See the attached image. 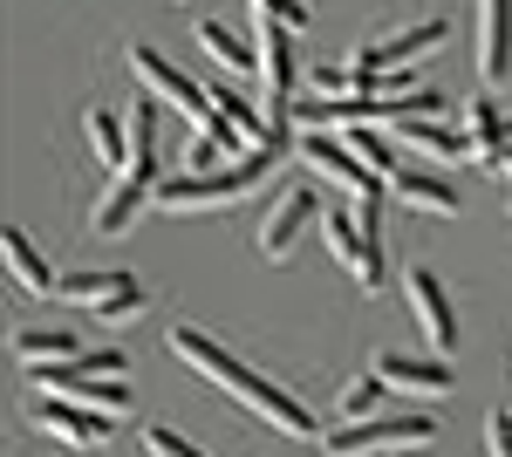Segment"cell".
Returning a JSON list of instances; mask_svg holds the SVG:
<instances>
[{
    "label": "cell",
    "mask_w": 512,
    "mask_h": 457,
    "mask_svg": "<svg viewBox=\"0 0 512 457\" xmlns=\"http://www.w3.org/2000/svg\"><path fill=\"white\" fill-rule=\"evenodd\" d=\"M280 157H287V123H274V144H260V151L233 157L226 171H205V178H192V171H171L158 185V212H219V205H233V198H246V191L260 185L267 171H274Z\"/></svg>",
    "instance_id": "6da1fadb"
},
{
    "label": "cell",
    "mask_w": 512,
    "mask_h": 457,
    "mask_svg": "<svg viewBox=\"0 0 512 457\" xmlns=\"http://www.w3.org/2000/svg\"><path fill=\"white\" fill-rule=\"evenodd\" d=\"M444 41H451V21H444V14H431V21L390 28V35H376L369 48H355V82H362V96H376V89H383V76L410 69V62H424V55H431V48H444Z\"/></svg>",
    "instance_id": "7a4b0ae2"
},
{
    "label": "cell",
    "mask_w": 512,
    "mask_h": 457,
    "mask_svg": "<svg viewBox=\"0 0 512 457\" xmlns=\"http://www.w3.org/2000/svg\"><path fill=\"white\" fill-rule=\"evenodd\" d=\"M424 437H437V417L424 410H410V417H369V423H342V430H328L321 437V451L328 457H369V451H417Z\"/></svg>",
    "instance_id": "3957f363"
},
{
    "label": "cell",
    "mask_w": 512,
    "mask_h": 457,
    "mask_svg": "<svg viewBox=\"0 0 512 457\" xmlns=\"http://www.w3.org/2000/svg\"><path fill=\"white\" fill-rule=\"evenodd\" d=\"M403 301H410V314H417L431 355L451 362V355H458V307H451V294H444V280H437L431 267H410L403 273Z\"/></svg>",
    "instance_id": "277c9868"
},
{
    "label": "cell",
    "mask_w": 512,
    "mask_h": 457,
    "mask_svg": "<svg viewBox=\"0 0 512 457\" xmlns=\"http://www.w3.org/2000/svg\"><path fill=\"white\" fill-rule=\"evenodd\" d=\"M233 396L246 403V410H253V417H267L274 430H287V437H328V430L315 423V410H308L301 396H287L280 382H267L260 369H246V376L233 382Z\"/></svg>",
    "instance_id": "5b68a950"
},
{
    "label": "cell",
    "mask_w": 512,
    "mask_h": 457,
    "mask_svg": "<svg viewBox=\"0 0 512 457\" xmlns=\"http://www.w3.org/2000/svg\"><path fill=\"white\" fill-rule=\"evenodd\" d=\"M253 55H260V82H267V110H287V96L301 82V41H294V28L260 21L253 28Z\"/></svg>",
    "instance_id": "8992f818"
},
{
    "label": "cell",
    "mask_w": 512,
    "mask_h": 457,
    "mask_svg": "<svg viewBox=\"0 0 512 457\" xmlns=\"http://www.w3.org/2000/svg\"><path fill=\"white\" fill-rule=\"evenodd\" d=\"M301 164H315L321 178H335L342 191H355L362 205H383V178H376L342 137H301Z\"/></svg>",
    "instance_id": "52a82bcc"
},
{
    "label": "cell",
    "mask_w": 512,
    "mask_h": 457,
    "mask_svg": "<svg viewBox=\"0 0 512 457\" xmlns=\"http://www.w3.org/2000/svg\"><path fill=\"white\" fill-rule=\"evenodd\" d=\"M164 342H171V355H178V362H185V369H192V376L219 382V389H233V382L246 376V362H239L233 348H226V342H212V335H205V328H192V321H178V328H171V335H164Z\"/></svg>",
    "instance_id": "ba28073f"
},
{
    "label": "cell",
    "mask_w": 512,
    "mask_h": 457,
    "mask_svg": "<svg viewBox=\"0 0 512 457\" xmlns=\"http://www.w3.org/2000/svg\"><path fill=\"white\" fill-rule=\"evenodd\" d=\"M478 82L485 89L512 82V0H478Z\"/></svg>",
    "instance_id": "9c48e42d"
},
{
    "label": "cell",
    "mask_w": 512,
    "mask_h": 457,
    "mask_svg": "<svg viewBox=\"0 0 512 457\" xmlns=\"http://www.w3.org/2000/svg\"><path fill=\"white\" fill-rule=\"evenodd\" d=\"M35 430L55 437V444H76V451H103L110 417H96V410H82V403H62V396H41L35 403Z\"/></svg>",
    "instance_id": "30bf717a"
},
{
    "label": "cell",
    "mask_w": 512,
    "mask_h": 457,
    "mask_svg": "<svg viewBox=\"0 0 512 457\" xmlns=\"http://www.w3.org/2000/svg\"><path fill=\"white\" fill-rule=\"evenodd\" d=\"M369 376H383L390 389H417V396H444V389H458L451 376V362H437V355H403V348H383L376 362H369Z\"/></svg>",
    "instance_id": "8fae6325"
},
{
    "label": "cell",
    "mask_w": 512,
    "mask_h": 457,
    "mask_svg": "<svg viewBox=\"0 0 512 457\" xmlns=\"http://www.w3.org/2000/svg\"><path fill=\"white\" fill-rule=\"evenodd\" d=\"M308 219H321L315 191H308V185H280V198L267 205V219H260V253H267V260H287L294 232L308 226Z\"/></svg>",
    "instance_id": "7c38bea8"
},
{
    "label": "cell",
    "mask_w": 512,
    "mask_h": 457,
    "mask_svg": "<svg viewBox=\"0 0 512 457\" xmlns=\"http://www.w3.org/2000/svg\"><path fill=\"white\" fill-rule=\"evenodd\" d=\"M390 191L410 205V212H424V219H458V191H451V178L431 171V164H403V171L390 178Z\"/></svg>",
    "instance_id": "4fadbf2b"
},
{
    "label": "cell",
    "mask_w": 512,
    "mask_h": 457,
    "mask_svg": "<svg viewBox=\"0 0 512 457\" xmlns=\"http://www.w3.org/2000/svg\"><path fill=\"white\" fill-rule=\"evenodd\" d=\"M41 396L82 403V410H96V417H123V410H130V382H123V376H69V382H41Z\"/></svg>",
    "instance_id": "5bb4252c"
},
{
    "label": "cell",
    "mask_w": 512,
    "mask_h": 457,
    "mask_svg": "<svg viewBox=\"0 0 512 457\" xmlns=\"http://www.w3.org/2000/svg\"><path fill=\"white\" fill-rule=\"evenodd\" d=\"M390 144H410V151L437 157V164H458V157H472V137L465 130H451V123H390Z\"/></svg>",
    "instance_id": "9a60e30c"
},
{
    "label": "cell",
    "mask_w": 512,
    "mask_h": 457,
    "mask_svg": "<svg viewBox=\"0 0 512 457\" xmlns=\"http://www.w3.org/2000/svg\"><path fill=\"white\" fill-rule=\"evenodd\" d=\"M0 253H7V273H14V280H21L28 294H62V280L48 273L41 246H35V239H28L21 226H7V232H0Z\"/></svg>",
    "instance_id": "2e32d148"
},
{
    "label": "cell",
    "mask_w": 512,
    "mask_h": 457,
    "mask_svg": "<svg viewBox=\"0 0 512 457\" xmlns=\"http://www.w3.org/2000/svg\"><path fill=\"white\" fill-rule=\"evenodd\" d=\"M21 362H28V376H41V369H62V362H76L82 355V335L76 328H21Z\"/></svg>",
    "instance_id": "e0dca14e"
},
{
    "label": "cell",
    "mask_w": 512,
    "mask_h": 457,
    "mask_svg": "<svg viewBox=\"0 0 512 457\" xmlns=\"http://www.w3.org/2000/svg\"><path fill=\"white\" fill-rule=\"evenodd\" d=\"M192 41L212 55V62H219V69H226V76H260V55H246V41H239L226 21H212V14H205V21H192Z\"/></svg>",
    "instance_id": "ac0fdd59"
},
{
    "label": "cell",
    "mask_w": 512,
    "mask_h": 457,
    "mask_svg": "<svg viewBox=\"0 0 512 457\" xmlns=\"http://www.w3.org/2000/svg\"><path fill=\"white\" fill-rule=\"evenodd\" d=\"M89 144H96V157L110 164V171H130V123H123L117 110H89Z\"/></svg>",
    "instance_id": "d6986e66"
},
{
    "label": "cell",
    "mask_w": 512,
    "mask_h": 457,
    "mask_svg": "<svg viewBox=\"0 0 512 457\" xmlns=\"http://www.w3.org/2000/svg\"><path fill=\"white\" fill-rule=\"evenodd\" d=\"M144 307H151V294L137 287V273H123V280L96 307H89V314H96V321H130V314H144Z\"/></svg>",
    "instance_id": "ffe728a7"
},
{
    "label": "cell",
    "mask_w": 512,
    "mask_h": 457,
    "mask_svg": "<svg viewBox=\"0 0 512 457\" xmlns=\"http://www.w3.org/2000/svg\"><path fill=\"white\" fill-rule=\"evenodd\" d=\"M383 389H390L383 376H355L349 389H342V417H349V423H369V417H376V403H383Z\"/></svg>",
    "instance_id": "44dd1931"
},
{
    "label": "cell",
    "mask_w": 512,
    "mask_h": 457,
    "mask_svg": "<svg viewBox=\"0 0 512 457\" xmlns=\"http://www.w3.org/2000/svg\"><path fill=\"white\" fill-rule=\"evenodd\" d=\"M117 280H123V267H110V273H69V280H62V301L96 307L103 294H110V287H117Z\"/></svg>",
    "instance_id": "7402d4cb"
},
{
    "label": "cell",
    "mask_w": 512,
    "mask_h": 457,
    "mask_svg": "<svg viewBox=\"0 0 512 457\" xmlns=\"http://www.w3.org/2000/svg\"><path fill=\"white\" fill-rule=\"evenodd\" d=\"M308 82H315L321 96H362V82H355V62H315V69H308Z\"/></svg>",
    "instance_id": "603a6c76"
},
{
    "label": "cell",
    "mask_w": 512,
    "mask_h": 457,
    "mask_svg": "<svg viewBox=\"0 0 512 457\" xmlns=\"http://www.w3.org/2000/svg\"><path fill=\"white\" fill-rule=\"evenodd\" d=\"M144 444H151V457H212V451H198L192 437H178L171 423H151V430H144Z\"/></svg>",
    "instance_id": "cb8c5ba5"
},
{
    "label": "cell",
    "mask_w": 512,
    "mask_h": 457,
    "mask_svg": "<svg viewBox=\"0 0 512 457\" xmlns=\"http://www.w3.org/2000/svg\"><path fill=\"white\" fill-rule=\"evenodd\" d=\"M253 14H260V21H280V28H294V35L308 28V0H253Z\"/></svg>",
    "instance_id": "d4e9b609"
},
{
    "label": "cell",
    "mask_w": 512,
    "mask_h": 457,
    "mask_svg": "<svg viewBox=\"0 0 512 457\" xmlns=\"http://www.w3.org/2000/svg\"><path fill=\"white\" fill-rule=\"evenodd\" d=\"M485 457H512V410L485 417Z\"/></svg>",
    "instance_id": "484cf974"
},
{
    "label": "cell",
    "mask_w": 512,
    "mask_h": 457,
    "mask_svg": "<svg viewBox=\"0 0 512 457\" xmlns=\"http://www.w3.org/2000/svg\"><path fill=\"white\" fill-rule=\"evenodd\" d=\"M499 171H506V178H512V151H506V164H499Z\"/></svg>",
    "instance_id": "4316f807"
},
{
    "label": "cell",
    "mask_w": 512,
    "mask_h": 457,
    "mask_svg": "<svg viewBox=\"0 0 512 457\" xmlns=\"http://www.w3.org/2000/svg\"><path fill=\"white\" fill-rule=\"evenodd\" d=\"M396 457H417V451H396Z\"/></svg>",
    "instance_id": "83f0119b"
},
{
    "label": "cell",
    "mask_w": 512,
    "mask_h": 457,
    "mask_svg": "<svg viewBox=\"0 0 512 457\" xmlns=\"http://www.w3.org/2000/svg\"><path fill=\"white\" fill-rule=\"evenodd\" d=\"M506 219H512V205H506Z\"/></svg>",
    "instance_id": "f1b7e54d"
}]
</instances>
